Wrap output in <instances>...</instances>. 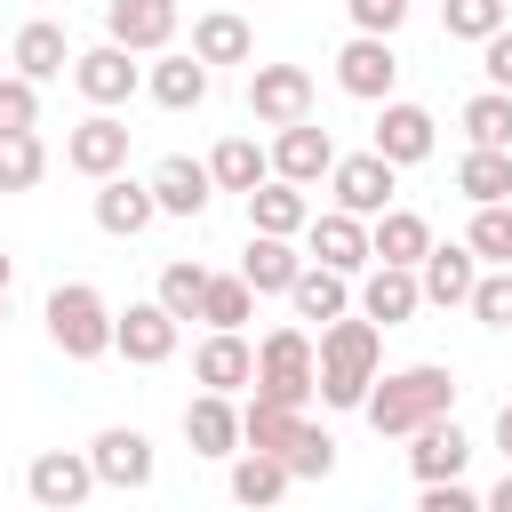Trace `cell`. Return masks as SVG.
<instances>
[{
    "instance_id": "1",
    "label": "cell",
    "mask_w": 512,
    "mask_h": 512,
    "mask_svg": "<svg viewBox=\"0 0 512 512\" xmlns=\"http://www.w3.org/2000/svg\"><path fill=\"white\" fill-rule=\"evenodd\" d=\"M376 368H384V328L368 312L320 320V344H312V392H320V408H360L368 384H376Z\"/></svg>"
},
{
    "instance_id": "2",
    "label": "cell",
    "mask_w": 512,
    "mask_h": 512,
    "mask_svg": "<svg viewBox=\"0 0 512 512\" xmlns=\"http://www.w3.org/2000/svg\"><path fill=\"white\" fill-rule=\"evenodd\" d=\"M456 408V368H440V360H408V368H376V384H368V400H360V416L384 432V440H408L416 424H432V416H448Z\"/></svg>"
},
{
    "instance_id": "3",
    "label": "cell",
    "mask_w": 512,
    "mask_h": 512,
    "mask_svg": "<svg viewBox=\"0 0 512 512\" xmlns=\"http://www.w3.org/2000/svg\"><path fill=\"white\" fill-rule=\"evenodd\" d=\"M40 320H48V344H56L64 360H104V352H112V304H104V288H88V280H56Z\"/></svg>"
},
{
    "instance_id": "4",
    "label": "cell",
    "mask_w": 512,
    "mask_h": 512,
    "mask_svg": "<svg viewBox=\"0 0 512 512\" xmlns=\"http://www.w3.org/2000/svg\"><path fill=\"white\" fill-rule=\"evenodd\" d=\"M264 400H288V408H304L312 400V336L304 328H272L264 344H256V376H248Z\"/></svg>"
},
{
    "instance_id": "5",
    "label": "cell",
    "mask_w": 512,
    "mask_h": 512,
    "mask_svg": "<svg viewBox=\"0 0 512 512\" xmlns=\"http://www.w3.org/2000/svg\"><path fill=\"white\" fill-rule=\"evenodd\" d=\"M336 88H344L352 104H384V96L400 88V48H392L384 32H352V40L336 48Z\"/></svg>"
},
{
    "instance_id": "6",
    "label": "cell",
    "mask_w": 512,
    "mask_h": 512,
    "mask_svg": "<svg viewBox=\"0 0 512 512\" xmlns=\"http://www.w3.org/2000/svg\"><path fill=\"white\" fill-rule=\"evenodd\" d=\"M72 88H80L96 112H112V104H128V96L144 88V64H136V48L96 40V48H72Z\"/></svg>"
},
{
    "instance_id": "7",
    "label": "cell",
    "mask_w": 512,
    "mask_h": 512,
    "mask_svg": "<svg viewBox=\"0 0 512 512\" xmlns=\"http://www.w3.org/2000/svg\"><path fill=\"white\" fill-rule=\"evenodd\" d=\"M176 336H184V320H176L160 296L112 312V352H120L128 368H160V360H176Z\"/></svg>"
},
{
    "instance_id": "8",
    "label": "cell",
    "mask_w": 512,
    "mask_h": 512,
    "mask_svg": "<svg viewBox=\"0 0 512 512\" xmlns=\"http://www.w3.org/2000/svg\"><path fill=\"white\" fill-rule=\"evenodd\" d=\"M368 144H376L392 168H424V160H432V144H440V120H432L424 104H408V96H384V104H376Z\"/></svg>"
},
{
    "instance_id": "9",
    "label": "cell",
    "mask_w": 512,
    "mask_h": 512,
    "mask_svg": "<svg viewBox=\"0 0 512 512\" xmlns=\"http://www.w3.org/2000/svg\"><path fill=\"white\" fill-rule=\"evenodd\" d=\"M328 192H336V208H352V216H384L392 192H400V168H392L376 144H368V152H336Z\"/></svg>"
},
{
    "instance_id": "10",
    "label": "cell",
    "mask_w": 512,
    "mask_h": 512,
    "mask_svg": "<svg viewBox=\"0 0 512 512\" xmlns=\"http://www.w3.org/2000/svg\"><path fill=\"white\" fill-rule=\"evenodd\" d=\"M296 240H304L312 264H336V272H352V280L376 264V256H368V216H352V208H312Z\"/></svg>"
},
{
    "instance_id": "11",
    "label": "cell",
    "mask_w": 512,
    "mask_h": 512,
    "mask_svg": "<svg viewBox=\"0 0 512 512\" xmlns=\"http://www.w3.org/2000/svg\"><path fill=\"white\" fill-rule=\"evenodd\" d=\"M24 496H32L40 512H72V504H88V496H96V464H88V448H48V456H32V464H24Z\"/></svg>"
},
{
    "instance_id": "12",
    "label": "cell",
    "mask_w": 512,
    "mask_h": 512,
    "mask_svg": "<svg viewBox=\"0 0 512 512\" xmlns=\"http://www.w3.org/2000/svg\"><path fill=\"white\" fill-rule=\"evenodd\" d=\"M264 152H272V176H288V184H304V192L336 168V136H328L312 112H304V120H288V128H272V144H264Z\"/></svg>"
},
{
    "instance_id": "13",
    "label": "cell",
    "mask_w": 512,
    "mask_h": 512,
    "mask_svg": "<svg viewBox=\"0 0 512 512\" xmlns=\"http://www.w3.org/2000/svg\"><path fill=\"white\" fill-rule=\"evenodd\" d=\"M152 208L160 216H184V224H200L208 216V200H216V176H208V160H192V152H168V160H152Z\"/></svg>"
},
{
    "instance_id": "14",
    "label": "cell",
    "mask_w": 512,
    "mask_h": 512,
    "mask_svg": "<svg viewBox=\"0 0 512 512\" xmlns=\"http://www.w3.org/2000/svg\"><path fill=\"white\" fill-rule=\"evenodd\" d=\"M88 464H96V488H152V472H160V456L136 424H104L88 440Z\"/></svg>"
},
{
    "instance_id": "15",
    "label": "cell",
    "mask_w": 512,
    "mask_h": 512,
    "mask_svg": "<svg viewBox=\"0 0 512 512\" xmlns=\"http://www.w3.org/2000/svg\"><path fill=\"white\" fill-rule=\"evenodd\" d=\"M312 96H320V88H312V72H304V64H256V72H248V112H256L264 128L304 120V112H312Z\"/></svg>"
},
{
    "instance_id": "16",
    "label": "cell",
    "mask_w": 512,
    "mask_h": 512,
    "mask_svg": "<svg viewBox=\"0 0 512 512\" xmlns=\"http://www.w3.org/2000/svg\"><path fill=\"white\" fill-rule=\"evenodd\" d=\"M352 312H368L376 328H400L424 312V288H416V264H368L360 288H352Z\"/></svg>"
},
{
    "instance_id": "17",
    "label": "cell",
    "mask_w": 512,
    "mask_h": 512,
    "mask_svg": "<svg viewBox=\"0 0 512 512\" xmlns=\"http://www.w3.org/2000/svg\"><path fill=\"white\" fill-rule=\"evenodd\" d=\"M128 136H136L128 120H112V112H88V120H80V128L64 136V168L96 184V176H112V168H128Z\"/></svg>"
},
{
    "instance_id": "18",
    "label": "cell",
    "mask_w": 512,
    "mask_h": 512,
    "mask_svg": "<svg viewBox=\"0 0 512 512\" xmlns=\"http://www.w3.org/2000/svg\"><path fill=\"white\" fill-rule=\"evenodd\" d=\"M472 280H480V256H472L464 240H432V248L416 256V288H424V304H440V312H456V304L472 296Z\"/></svg>"
},
{
    "instance_id": "19",
    "label": "cell",
    "mask_w": 512,
    "mask_h": 512,
    "mask_svg": "<svg viewBox=\"0 0 512 512\" xmlns=\"http://www.w3.org/2000/svg\"><path fill=\"white\" fill-rule=\"evenodd\" d=\"M184 440H192V456H216V464H232V448H240V400L200 384V392L184 400Z\"/></svg>"
},
{
    "instance_id": "20",
    "label": "cell",
    "mask_w": 512,
    "mask_h": 512,
    "mask_svg": "<svg viewBox=\"0 0 512 512\" xmlns=\"http://www.w3.org/2000/svg\"><path fill=\"white\" fill-rule=\"evenodd\" d=\"M248 376H256V344H248L240 328H208L200 352H192V384H208V392H248Z\"/></svg>"
},
{
    "instance_id": "21",
    "label": "cell",
    "mask_w": 512,
    "mask_h": 512,
    "mask_svg": "<svg viewBox=\"0 0 512 512\" xmlns=\"http://www.w3.org/2000/svg\"><path fill=\"white\" fill-rule=\"evenodd\" d=\"M464 464H472V440H464V424H456V408L408 432V472H416V480H456Z\"/></svg>"
},
{
    "instance_id": "22",
    "label": "cell",
    "mask_w": 512,
    "mask_h": 512,
    "mask_svg": "<svg viewBox=\"0 0 512 512\" xmlns=\"http://www.w3.org/2000/svg\"><path fill=\"white\" fill-rule=\"evenodd\" d=\"M104 40H120L136 56H160L176 40V0H112L104 8Z\"/></svg>"
},
{
    "instance_id": "23",
    "label": "cell",
    "mask_w": 512,
    "mask_h": 512,
    "mask_svg": "<svg viewBox=\"0 0 512 512\" xmlns=\"http://www.w3.org/2000/svg\"><path fill=\"white\" fill-rule=\"evenodd\" d=\"M160 208H152V184L144 176H96V232H112V240H136L144 224H152Z\"/></svg>"
},
{
    "instance_id": "24",
    "label": "cell",
    "mask_w": 512,
    "mask_h": 512,
    "mask_svg": "<svg viewBox=\"0 0 512 512\" xmlns=\"http://www.w3.org/2000/svg\"><path fill=\"white\" fill-rule=\"evenodd\" d=\"M144 96H152L160 112H200V104H208V64H200V56L160 48V56H152V72H144Z\"/></svg>"
},
{
    "instance_id": "25",
    "label": "cell",
    "mask_w": 512,
    "mask_h": 512,
    "mask_svg": "<svg viewBox=\"0 0 512 512\" xmlns=\"http://www.w3.org/2000/svg\"><path fill=\"white\" fill-rule=\"evenodd\" d=\"M248 200V232H304V216H312V192L304 184H288V176H264L256 192H240Z\"/></svg>"
},
{
    "instance_id": "26",
    "label": "cell",
    "mask_w": 512,
    "mask_h": 512,
    "mask_svg": "<svg viewBox=\"0 0 512 512\" xmlns=\"http://www.w3.org/2000/svg\"><path fill=\"white\" fill-rule=\"evenodd\" d=\"M296 240L288 232H248V248H240V280L256 288V296H288V280H296Z\"/></svg>"
},
{
    "instance_id": "27",
    "label": "cell",
    "mask_w": 512,
    "mask_h": 512,
    "mask_svg": "<svg viewBox=\"0 0 512 512\" xmlns=\"http://www.w3.org/2000/svg\"><path fill=\"white\" fill-rule=\"evenodd\" d=\"M288 304H296V320H336V312H352V272L304 256L296 280H288Z\"/></svg>"
},
{
    "instance_id": "28",
    "label": "cell",
    "mask_w": 512,
    "mask_h": 512,
    "mask_svg": "<svg viewBox=\"0 0 512 512\" xmlns=\"http://www.w3.org/2000/svg\"><path fill=\"white\" fill-rule=\"evenodd\" d=\"M192 56H200V64H248V56H256L248 16H240V8H208V16H192Z\"/></svg>"
},
{
    "instance_id": "29",
    "label": "cell",
    "mask_w": 512,
    "mask_h": 512,
    "mask_svg": "<svg viewBox=\"0 0 512 512\" xmlns=\"http://www.w3.org/2000/svg\"><path fill=\"white\" fill-rule=\"evenodd\" d=\"M432 248V224L416 216V208H384V216H368V256L376 264H416Z\"/></svg>"
},
{
    "instance_id": "30",
    "label": "cell",
    "mask_w": 512,
    "mask_h": 512,
    "mask_svg": "<svg viewBox=\"0 0 512 512\" xmlns=\"http://www.w3.org/2000/svg\"><path fill=\"white\" fill-rule=\"evenodd\" d=\"M456 192H464L472 208L512 200V152H504V144H472V152L456 160Z\"/></svg>"
},
{
    "instance_id": "31",
    "label": "cell",
    "mask_w": 512,
    "mask_h": 512,
    "mask_svg": "<svg viewBox=\"0 0 512 512\" xmlns=\"http://www.w3.org/2000/svg\"><path fill=\"white\" fill-rule=\"evenodd\" d=\"M8 56H16V72H24V80H56V72L72 64V40H64V24L32 16V24L16 32V48H8Z\"/></svg>"
},
{
    "instance_id": "32",
    "label": "cell",
    "mask_w": 512,
    "mask_h": 512,
    "mask_svg": "<svg viewBox=\"0 0 512 512\" xmlns=\"http://www.w3.org/2000/svg\"><path fill=\"white\" fill-rule=\"evenodd\" d=\"M208 176H216V192H256V184L272 176V152H264L256 136H224V144L208 152Z\"/></svg>"
},
{
    "instance_id": "33",
    "label": "cell",
    "mask_w": 512,
    "mask_h": 512,
    "mask_svg": "<svg viewBox=\"0 0 512 512\" xmlns=\"http://www.w3.org/2000/svg\"><path fill=\"white\" fill-rule=\"evenodd\" d=\"M296 480H288V464L272 456V448H232V496L240 504H280Z\"/></svg>"
},
{
    "instance_id": "34",
    "label": "cell",
    "mask_w": 512,
    "mask_h": 512,
    "mask_svg": "<svg viewBox=\"0 0 512 512\" xmlns=\"http://www.w3.org/2000/svg\"><path fill=\"white\" fill-rule=\"evenodd\" d=\"M48 176V144L32 128H0V192H32Z\"/></svg>"
},
{
    "instance_id": "35",
    "label": "cell",
    "mask_w": 512,
    "mask_h": 512,
    "mask_svg": "<svg viewBox=\"0 0 512 512\" xmlns=\"http://www.w3.org/2000/svg\"><path fill=\"white\" fill-rule=\"evenodd\" d=\"M464 248H472L480 264H512V200H488V208H472V224H464Z\"/></svg>"
},
{
    "instance_id": "36",
    "label": "cell",
    "mask_w": 512,
    "mask_h": 512,
    "mask_svg": "<svg viewBox=\"0 0 512 512\" xmlns=\"http://www.w3.org/2000/svg\"><path fill=\"white\" fill-rule=\"evenodd\" d=\"M176 320H200V296H208V264H192V256H168L160 264V288H152Z\"/></svg>"
},
{
    "instance_id": "37",
    "label": "cell",
    "mask_w": 512,
    "mask_h": 512,
    "mask_svg": "<svg viewBox=\"0 0 512 512\" xmlns=\"http://www.w3.org/2000/svg\"><path fill=\"white\" fill-rule=\"evenodd\" d=\"M248 312H256V288H248L240 272H208L200 320H208V328H248Z\"/></svg>"
},
{
    "instance_id": "38",
    "label": "cell",
    "mask_w": 512,
    "mask_h": 512,
    "mask_svg": "<svg viewBox=\"0 0 512 512\" xmlns=\"http://www.w3.org/2000/svg\"><path fill=\"white\" fill-rule=\"evenodd\" d=\"M464 136L512 152V88H480V96H464Z\"/></svg>"
},
{
    "instance_id": "39",
    "label": "cell",
    "mask_w": 512,
    "mask_h": 512,
    "mask_svg": "<svg viewBox=\"0 0 512 512\" xmlns=\"http://www.w3.org/2000/svg\"><path fill=\"white\" fill-rule=\"evenodd\" d=\"M464 312L480 320V328H512V264H480V280H472V296H464Z\"/></svg>"
},
{
    "instance_id": "40",
    "label": "cell",
    "mask_w": 512,
    "mask_h": 512,
    "mask_svg": "<svg viewBox=\"0 0 512 512\" xmlns=\"http://www.w3.org/2000/svg\"><path fill=\"white\" fill-rule=\"evenodd\" d=\"M280 464H288V480H328V472H336V440H328V424H312V416H304V432L288 440V456H280Z\"/></svg>"
},
{
    "instance_id": "41",
    "label": "cell",
    "mask_w": 512,
    "mask_h": 512,
    "mask_svg": "<svg viewBox=\"0 0 512 512\" xmlns=\"http://www.w3.org/2000/svg\"><path fill=\"white\" fill-rule=\"evenodd\" d=\"M496 24H512L504 0H440V32H448V40H472V48H480Z\"/></svg>"
},
{
    "instance_id": "42",
    "label": "cell",
    "mask_w": 512,
    "mask_h": 512,
    "mask_svg": "<svg viewBox=\"0 0 512 512\" xmlns=\"http://www.w3.org/2000/svg\"><path fill=\"white\" fill-rule=\"evenodd\" d=\"M0 128H40V80H24V72L0 80Z\"/></svg>"
},
{
    "instance_id": "43",
    "label": "cell",
    "mask_w": 512,
    "mask_h": 512,
    "mask_svg": "<svg viewBox=\"0 0 512 512\" xmlns=\"http://www.w3.org/2000/svg\"><path fill=\"white\" fill-rule=\"evenodd\" d=\"M344 16H352V32H400L408 24V0H344Z\"/></svg>"
},
{
    "instance_id": "44",
    "label": "cell",
    "mask_w": 512,
    "mask_h": 512,
    "mask_svg": "<svg viewBox=\"0 0 512 512\" xmlns=\"http://www.w3.org/2000/svg\"><path fill=\"white\" fill-rule=\"evenodd\" d=\"M416 504H424V512H472L480 488H464V472H456V480H416Z\"/></svg>"
},
{
    "instance_id": "45",
    "label": "cell",
    "mask_w": 512,
    "mask_h": 512,
    "mask_svg": "<svg viewBox=\"0 0 512 512\" xmlns=\"http://www.w3.org/2000/svg\"><path fill=\"white\" fill-rule=\"evenodd\" d=\"M480 72H488V88H512V24H496L480 40Z\"/></svg>"
},
{
    "instance_id": "46",
    "label": "cell",
    "mask_w": 512,
    "mask_h": 512,
    "mask_svg": "<svg viewBox=\"0 0 512 512\" xmlns=\"http://www.w3.org/2000/svg\"><path fill=\"white\" fill-rule=\"evenodd\" d=\"M480 504H496V512H512V464H504V480H496V488H488Z\"/></svg>"
},
{
    "instance_id": "47",
    "label": "cell",
    "mask_w": 512,
    "mask_h": 512,
    "mask_svg": "<svg viewBox=\"0 0 512 512\" xmlns=\"http://www.w3.org/2000/svg\"><path fill=\"white\" fill-rule=\"evenodd\" d=\"M496 448H504V464H512V400L496 408Z\"/></svg>"
},
{
    "instance_id": "48",
    "label": "cell",
    "mask_w": 512,
    "mask_h": 512,
    "mask_svg": "<svg viewBox=\"0 0 512 512\" xmlns=\"http://www.w3.org/2000/svg\"><path fill=\"white\" fill-rule=\"evenodd\" d=\"M8 280H16V264H8V248H0V288H8Z\"/></svg>"
},
{
    "instance_id": "49",
    "label": "cell",
    "mask_w": 512,
    "mask_h": 512,
    "mask_svg": "<svg viewBox=\"0 0 512 512\" xmlns=\"http://www.w3.org/2000/svg\"><path fill=\"white\" fill-rule=\"evenodd\" d=\"M0 320H8V288H0Z\"/></svg>"
}]
</instances>
